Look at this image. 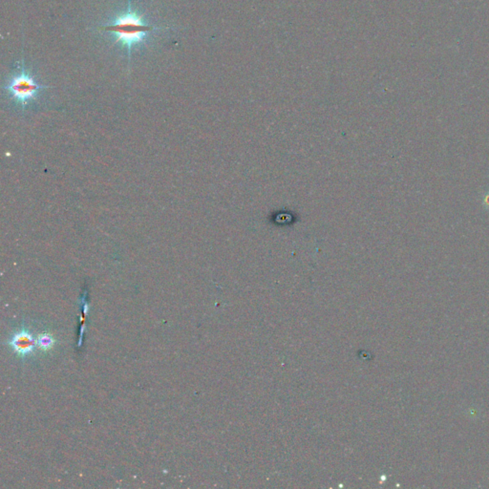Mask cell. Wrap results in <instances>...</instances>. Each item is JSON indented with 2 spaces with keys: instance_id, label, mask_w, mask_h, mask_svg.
Listing matches in <instances>:
<instances>
[{
  "instance_id": "1",
  "label": "cell",
  "mask_w": 489,
  "mask_h": 489,
  "mask_svg": "<svg viewBox=\"0 0 489 489\" xmlns=\"http://www.w3.org/2000/svg\"><path fill=\"white\" fill-rule=\"evenodd\" d=\"M99 33L109 37L114 45L126 48L128 63L130 64L131 55L134 50L147 46L153 39L154 35L164 30H169V26H155L145 17L140 9L133 5L131 0H127L126 8L120 11L107 22L97 27Z\"/></svg>"
},
{
  "instance_id": "2",
  "label": "cell",
  "mask_w": 489,
  "mask_h": 489,
  "mask_svg": "<svg viewBox=\"0 0 489 489\" xmlns=\"http://www.w3.org/2000/svg\"><path fill=\"white\" fill-rule=\"evenodd\" d=\"M48 88L49 86L41 84L37 81L26 67L24 59L17 64L3 87L9 99L21 110L39 100L42 93Z\"/></svg>"
},
{
  "instance_id": "3",
  "label": "cell",
  "mask_w": 489,
  "mask_h": 489,
  "mask_svg": "<svg viewBox=\"0 0 489 489\" xmlns=\"http://www.w3.org/2000/svg\"><path fill=\"white\" fill-rule=\"evenodd\" d=\"M9 345L18 356L24 357L34 353L37 345V340H35L29 331L22 327L19 332L12 336L11 340L9 341Z\"/></svg>"
},
{
  "instance_id": "4",
  "label": "cell",
  "mask_w": 489,
  "mask_h": 489,
  "mask_svg": "<svg viewBox=\"0 0 489 489\" xmlns=\"http://www.w3.org/2000/svg\"><path fill=\"white\" fill-rule=\"evenodd\" d=\"M56 340L50 334H42L37 338V345L44 352L53 349Z\"/></svg>"
}]
</instances>
